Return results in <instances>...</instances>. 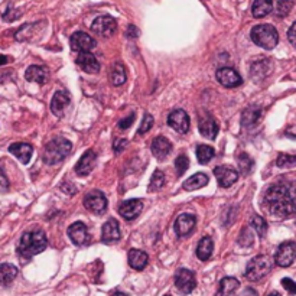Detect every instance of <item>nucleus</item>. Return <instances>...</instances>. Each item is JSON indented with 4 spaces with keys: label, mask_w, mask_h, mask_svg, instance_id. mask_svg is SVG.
<instances>
[{
    "label": "nucleus",
    "mask_w": 296,
    "mask_h": 296,
    "mask_svg": "<svg viewBox=\"0 0 296 296\" xmlns=\"http://www.w3.org/2000/svg\"><path fill=\"white\" fill-rule=\"evenodd\" d=\"M195 225H196V218L192 214H182L176 218L174 225V230L179 238H184L192 234Z\"/></svg>",
    "instance_id": "12"
},
{
    "label": "nucleus",
    "mask_w": 296,
    "mask_h": 296,
    "mask_svg": "<svg viewBox=\"0 0 296 296\" xmlns=\"http://www.w3.org/2000/svg\"><path fill=\"white\" fill-rule=\"evenodd\" d=\"M292 6H293V3L290 0H280V2H277L275 11L276 16H279V18L287 16V13L292 11Z\"/></svg>",
    "instance_id": "39"
},
{
    "label": "nucleus",
    "mask_w": 296,
    "mask_h": 296,
    "mask_svg": "<svg viewBox=\"0 0 296 296\" xmlns=\"http://www.w3.org/2000/svg\"><path fill=\"white\" fill-rule=\"evenodd\" d=\"M70 103H71V97H70V94L67 91H57L54 94V97H52V102H51V112L55 114V116H62L64 112H65V109L70 106Z\"/></svg>",
    "instance_id": "22"
},
{
    "label": "nucleus",
    "mask_w": 296,
    "mask_h": 296,
    "mask_svg": "<svg viewBox=\"0 0 296 296\" xmlns=\"http://www.w3.org/2000/svg\"><path fill=\"white\" fill-rule=\"evenodd\" d=\"M208 184V176L203 172L200 174L192 175L191 178H188L184 182V189L185 191H195V189H200L205 185Z\"/></svg>",
    "instance_id": "31"
},
{
    "label": "nucleus",
    "mask_w": 296,
    "mask_h": 296,
    "mask_svg": "<svg viewBox=\"0 0 296 296\" xmlns=\"http://www.w3.org/2000/svg\"><path fill=\"white\" fill-rule=\"evenodd\" d=\"M260 114H262V110L259 107H249L247 110H244L243 116H241V124L244 127L255 126L257 120L260 119Z\"/></svg>",
    "instance_id": "33"
},
{
    "label": "nucleus",
    "mask_w": 296,
    "mask_h": 296,
    "mask_svg": "<svg viewBox=\"0 0 296 296\" xmlns=\"http://www.w3.org/2000/svg\"><path fill=\"white\" fill-rule=\"evenodd\" d=\"M77 65L87 74H97L100 71V62L91 52H82L77 58Z\"/></svg>",
    "instance_id": "18"
},
{
    "label": "nucleus",
    "mask_w": 296,
    "mask_h": 296,
    "mask_svg": "<svg viewBox=\"0 0 296 296\" xmlns=\"http://www.w3.org/2000/svg\"><path fill=\"white\" fill-rule=\"evenodd\" d=\"M165 296H171V295H165Z\"/></svg>",
    "instance_id": "54"
},
{
    "label": "nucleus",
    "mask_w": 296,
    "mask_h": 296,
    "mask_svg": "<svg viewBox=\"0 0 296 296\" xmlns=\"http://www.w3.org/2000/svg\"><path fill=\"white\" fill-rule=\"evenodd\" d=\"M6 62H9V58H6L5 55H0V65H3Z\"/></svg>",
    "instance_id": "51"
},
{
    "label": "nucleus",
    "mask_w": 296,
    "mask_h": 296,
    "mask_svg": "<svg viewBox=\"0 0 296 296\" xmlns=\"http://www.w3.org/2000/svg\"><path fill=\"white\" fill-rule=\"evenodd\" d=\"M25 78L28 81L36 82V84H41L42 85V84H45L50 80V72L42 65H31L25 72Z\"/></svg>",
    "instance_id": "23"
},
{
    "label": "nucleus",
    "mask_w": 296,
    "mask_h": 296,
    "mask_svg": "<svg viewBox=\"0 0 296 296\" xmlns=\"http://www.w3.org/2000/svg\"><path fill=\"white\" fill-rule=\"evenodd\" d=\"M175 286L182 293H191L196 287V279L194 272L188 269H178L175 273Z\"/></svg>",
    "instance_id": "9"
},
{
    "label": "nucleus",
    "mask_w": 296,
    "mask_h": 296,
    "mask_svg": "<svg viewBox=\"0 0 296 296\" xmlns=\"http://www.w3.org/2000/svg\"><path fill=\"white\" fill-rule=\"evenodd\" d=\"M70 43H71L72 50L80 52V54H82V52H90L97 46L95 39L91 38L85 32H75V33H72L71 38H70Z\"/></svg>",
    "instance_id": "11"
},
{
    "label": "nucleus",
    "mask_w": 296,
    "mask_h": 296,
    "mask_svg": "<svg viewBox=\"0 0 296 296\" xmlns=\"http://www.w3.org/2000/svg\"><path fill=\"white\" fill-rule=\"evenodd\" d=\"M282 286L287 290L289 295H296V282H293L292 279L283 277V279H282Z\"/></svg>",
    "instance_id": "43"
},
{
    "label": "nucleus",
    "mask_w": 296,
    "mask_h": 296,
    "mask_svg": "<svg viewBox=\"0 0 296 296\" xmlns=\"http://www.w3.org/2000/svg\"><path fill=\"white\" fill-rule=\"evenodd\" d=\"M9 189V181H8V178H6V175L3 174L2 171H0V191H8Z\"/></svg>",
    "instance_id": "47"
},
{
    "label": "nucleus",
    "mask_w": 296,
    "mask_h": 296,
    "mask_svg": "<svg viewBox=\"0 0 296 296\" xmlns=\"http://www.w3.org/2000/svg\"><path fill=\"white\" fill-rule=\"evenodd\" d=\"M238 286H240V282L235 277H224L220 282L217 296H233L235 290L238 289Z\"/></svg>",
    "instance_id": "27"
},
{
    "label": "nucleus",
    "mask_w": 296,
    "mask_h": 296,
    "mask_svg": "<svg viewBox=\"0 0 296 296\" xmlns=\"http://www.w3.org/2000/svg\"><path fill=\"white\" fill-rule=\"evenodd\" d=\"M122 237V233H120V225H119V221L117 220H109L106 221L102 228V241L106 243V244H110V243H114L117 240H120Z\"/></svg>",
    "instance_id": "15"
},
{
    "label": "nucleus",
    "mask_w": 296,
    "mask_h": 296,
    "mask_svg": "<svg viewBox=\"0 0 296 296\" xmlns=\"http://www.w3.org/2000/svg\"><path fill=\"white\" fill-rule=\"evenodd\" d=\"M48 245L46 235L42 230H31L23 233L18 245V253L22 259L29 260L33 256L42 253Z\"/></svg>",
    "instance_id": "2"
},
{
    "label": "nucleus",
    "mask_w": 296,
    "mask_h": 296,
    "mask_svg": "<svg viewBox=\"0 0 296 296\" xmlns=\"http://www.w3.org/2000/svg\"><path fill=\"white\" fill-rule=\"evenodd\" d=\"M107 198L100 191H90L84 198V207L92 214L102 215L107 211Z\"/></svg>",
    "instance_id": "6"
},
{
    "label": "nucleus",
    "mask_w": 296,
    "mask_h": 296,
    "mask_svg": "<svg viewBox=\"0 0 296 296\" xmlns=\"http://www.w3.org/2000/svg\"><path fill=\"white\" fill-rule=\"evenodd\" d=\"M214 149L211 146H207V144H200L196 147V158L200 161V164H208L213 158H214Z\"/></svg>",
    "instance_id": "34"
},
{
    "label": "nucleus",
    "mask_w": 296,
    "mask_h": 296,
    "mask_svg": "<svg viewBox=\"0 0 296 296\" xmlns=\"http://www.w3.org/2000/svg\"><path fill=\"white\" fill-rule=\"evenodd\" d=\"M189 116L186 112L178 109L168 116V126H171L178 133H186L189 130Z\"/></svg>",
    "instance_id": "13"
},
{
    "label": "nucleus",
    "mask_w": 296,
    "mask_h": 296,
    "mask_svg": "<svg viewBox=\"0 0 296 296\" xmlns=\"http://www.w3.org/2000/svg\"><path fill=\"white\" fill-rule=\"evenodd\" d=\"M250 225L260 238H263L267 233V223H266L265 218L260 217V215H253L252 220H250Z\"/></svg>",
    "instance_id": "35"
},
{
    "label": "nucleus",
    "mask_w": 296,
    "mask_h": 296,
    "mask_svg": "<svg viewBox=\"0 0 296 296\" xmlns=\"http://www.w3.org/2000/svg\"><path fill=\"white\" fill-rule=\"evenodd\" d=\"M198 129L200 133L208 137V139H215L217 134H218V124L214 120V117L211 114H203L200 117V122H198Z\"/></svg>",
    "instance_id": "17"
},
{
    "label": "nucleus",
    "mask_w": 296,
    "mask_h": 296,
    "mask_svg": "<svg viewBox=\"0 0 296 296\" xmlns=\"http://www.w3.org/2000/svg\"><path fill=\"white\" fill-rule=\"evenodd\" d=\"M97 162V155L92 151H87L82 155L81 159L78 161V164L75 165V172L78 176H87L91 172Z\"/></svg>",
    "instance_id": "20"
},
{
    "label": "nucleus",
    "mask_w": 296,
    "mask_h": 296,
    "mask_svg": "<svg viewBox=\"0 0 296 296\" xmlns=\"http://www.w3.org/2000/svg\"><path fill=\"white\" fill-rule=\"evenodd\" d=\"M171 151H172V143L169 142L166 137H164V136L155 137V140L152 142V154L156 159L164 161L169 156Z\"/></svg>",
    "instance_id": "21"
},
{
    "label": "nucleus",
    "mask_w": 296,
    "mask_h": 296,
    "mask_svg": "<svg viewBox=\"0 0 296 296\" xmlns=\"http://www.w3.org/2000/svg\"><path fill=\"white\" fill-rule=\"evenodd\" d=\"M61 189L65 192V194H68V195H74L75 194V186L71 184V182H64V184L61 185Z\"/></svg>",
    "instance_id": "48"
},
{
    "label": "nucleus",
    "mask_w": 296,
    "mask_h": 296,
    "mask_svg": "<svg viewBox=\"0 0 296 296\" xmlns=\"http://www.w3.org/2000/svg\"><path fill=\"white\" fill-rule=\"evenodd\" d=\"M165 184V175L164 172H161L159 169H156L152 175V178H151V185H149V189L151 191H158V189H161Z\"/></svg>",
    "instance_id": "38"
},
{
    "label": "nucleus",
    "mask_w": 296,
    "mask_h": 296,
    "mask_svg": "<svg viewBox=\"0 0 296 296\" xmlns=\"http://www.w3.org/2000/svg\"><path fill=\"white\" fill-rule=\"evenodd\" d=\"M296 260V243L285 241L277 247L275 256L276 265L280 267H289Z\"/></svg>",
    "instance_id": "7"
},
{
    "label": "nucleus",
    "mask_w": 296,
    "mask_h": 296,
    "mask_svg": "<svg viewBox=\"0 0 296 296\" xmlns=\"http://www.w3.org/2000/svg\"><path fill=\"white\" fill-rule=\"evenodd\" d=\"M126 36L127 38H137L139 36V29L134 26V25H130L126 31Z\"/></svg>",
    "instance_id": "49"
},
{
    "label": "nucleus",
    "mask_w": 296,
    "mask_h": 296,
    "mask_svg": "<svg viewBox=\"0 0 296 296\" xmlns=\"http://www.w3.org/2000/svg\"><path fill=\"white\" fill-rule=\"evenodd\" d=\"M133 122H134V114H129L126 119H123V120H120L119 122V127L122 129V130H126V129H129L130 126L133 124Z\"/></svg>",
    "instance_id": "44"
},
{
    "label": "nucleus",
    "mask_w": 296,
    "mask_h": 296,
    "mask_svg": "<svg viewBox=\"0 0 296 296\" xmlns=\"http://www.w3.org/2000/svg\"><path fill=\"white\" fill-rule=\"evenodd\" d=\"M68 237L75 245H84L90 240L87 227L81 221H75L68 227Z\"/></svg>",
    "instance_id": "16"
},
{
    "label": "nucleus",
    "mask_w": 296,
    "mask_h": 296,
    "mask_svg": "<svg viewBox=\"0 0 296 296\" xmlns=\"http://www.w3.org/2000/svg\"><path fill=\"white\" fill-rule=\"evenodd\" d=\"M126 146H127V140L126 139H116L114 144H113V149H114L116 154H120L123 149H126Z\"/></svg>",
    "instance_id": "45"
},
{
    "label": "nucleus",
    "mask_w": 296,
    "mask_h": 296,
    "mask_svg": "<svg viewBox=\"0 0 296 296\" xmlns=\"http://www.w3.org/2000/svg\"><path fill=\"white\" fill-rule=\"evenodd\" d=\"M255 243V235H253V230H250L249 227H244L241 230V233L238 235V244L243 247H249Z\"/></svg>",
    "instance_id": "37"
},
{
    "label": "nucleus",
    "mask_w": 296,
    "mask_h": 296,
    "mask_svg": "<svg viewBox=\"0 0 296 296\" xmlns=\"http://www.w3.org/2000/svg\"><path fill=\"white\" fill-rule=\"evenodd\" d=\"M266 68L267 70H272V65H270L269 61H259L253 64L252 65V71H250L252 78H256V80H263V78H266L270 74V71H266Z\"/></svg>",
    "instance_id": "32"
},
{
    "label": "nucleus",
    "mask_w": 296,
    "mask_h": 296,
    "mask_svg": "<svg viewBox=\"0 0 296 296\" xmlns=\"http://www.w3.org/2000/svg\"><path fill=\"white\" fill-rule=\"evenodd\" d=\"M269 296H280V293H277V292H273V293H270Z\"/></svg>",
    "instance_id": "53"
},
{
    "label": "nucleus",
    "mask_w": 296,
    "mask_h": 296,
    "mask_svg": "<svg viewBox=\"0 0 296 296\" xmlns=\"http://www.w3.org/2000/svg\"><path fill=\"white\" fill-rule=\"evenodd\" d=\"M215 78L221 85H224L227 88H235V87H240L243 84L241 75L230 67L220 68L218 71L215 72Z\"/></svg>",
    "instance_id": "10"
},
{
    "label": "nucleus",
    "mask_w": 296,
    "mask_h": 296,
    "mask_svg": "<svg viewBox=\"0 0 296 296\" xmlns=\"http://www.w3.org/2000/svg\"><path fill=\"white\" fill-rule=\"evenodd\" d=\"M238 296H259V295H257V292H256L253 287H245L244 290H243V292H241Z\"/></svg>",
    "instance_id": "50"
},
{
    "label": "nucleus",
    "mask_w": 296,
    "mask_h": 296,
    "mask_svg": "<svg viewBox=\"0 0 296 296\" xmlns=\"http://www.w3.org/2000/svg\"><path fill=\"white\" fill-rule=\"evenodd\" d=\"M250 36L257 46L265 50H273L279 42L277 31L272 25H257L252 29Z\"/></svg>",
    "instance_id": "4"
},
{
    "label": "nucleus",
    "mask_w": 296,
    "mask_h": 296,
    "mask_svg": "<svg viewBox=\"0 0 296 296\" xmlns=\"http://www.w3.org/2000/svg\"><path fill=\"white\" fill-rule=\"evenodd\" d=\"M276 165L279 168H293L296 166V155H279L277 161H276Z\"/></svg>",
    "instance_id": "40"
},
{
    "label": "nucleus",
    "mask_w": 296,
    "mask_h": 296,
    "mask_svg": "<svg viewBox=\"0 0 296 296\" xmlns=\"http://www.w3.org/2000/svg\"><path fill=\"white\" fill-rule=\"evenodd\" d=\"M112 296H129V295H126V293H123V292H116V293H113Z\"/></svg>",
    "instance_id": "52"
},
{
    "label": "nucleus",
    "mask_w": 296,
    "mask_h": 296,
    "mask_svg": "<svg viewBox=\"0 0 296 296\" xmlns=\"http://www.w3.org/2000/svg\"><path fill=\"white\" fill-rule=\"evenodd\" d=\"M109 78H110V82L113 85H123L126 80H127V75H126V70L123 67L122 64L116 62L110 67V71H109Z\"/></svg>",
    "instance_id": "29"
},
{
    "label": "nucleus",
    "mask_w": 296,
    "mask_h": 296,
    "mask_svg": "<svg viewBox=\"0 0 296 296\" xmlns=\"http://www.w3.org/2000/svg\"><path fill=\"white\" fill-rule=\"evenodd\" d=\"M143 203L140 200H129L126 203H122L119 207V214L122 215L123 218L132 221L137 215L142 213Z\"/></svg>",
    "instance_id": "19"
},
{
    "label": "nucleus",
    "mask_w": 296,
    "mask_h": 296,
    "mask_svg": "<svg viewBox=\"0 0 296 296\" xmlns=\"http://www.w3.org/2000/svg\"><path fill=\"white\" fill-rule=\"evenodd\" d=\"M72 144L64 137H55L48 143L43 149L42 159L46 165L61 164L62 161L70 155Z\"/></svg>",
    "instance_id": "3"
},
{
    "label": "nucleus",
    "mask_w": 296,
    "mask_h": 296,
    "mask_svg": "<svg viewBox=\"0 0 296 296\" xmlns=\"http://www.w3.org/2000/svg\"><path fill=\"white\" fill-rule=\"evenodd\" d=\"M155 123V119L151 116V114H144L143 116V120L142 123H140V127H139V130H137V133L139 134H144V133H147L151 129H152V126H154Z\"/></svg>",
    "instance_id": "42"
},
{
    "label": "nucleus",
    "mask_w": 296,
    "mask_h": 296,
    "mask_svg": "<svg viewBox=\"0 0 296 296\" xmlns=\"http://www.w3.org/2000/svg\"><path fill=\"white\" fill-rule=\"evenodd\" d=\"M91 31L103 36V38H110L117 31V22L113 19L112 16H98L95 21L91 23Z\"/></svg>",
    "instance_id": "8"
},
{
    "label": "nucleus",
    "mask_w": 296,
    "mask_h": 296,
    "mask_svg": "<svg viewBox=\"0 0 296 296\" xmlns=\"http://www.w3.org/2000/svg\"><path fill=\"white\" fill-rule=\"evenodd\" d=\"M9 152L15 155L22 164H28L31 161L32 154H33V147L28 143H13L9 147Z\"/></svg>",
    "instance_id": "24"
},
{
    "label": "nucleus",
    "mask_w": 296,
    "mask_h": 296,
    "mask_svg": "<svg viewBox=\"0 0 296 296\" xmlns=\"http://www.w3.org/2000/svg\"><path fill=\"white\" fill-rule=\"evenodd\" d=\"M149 262V256L146 255L143 250L132 249L129 252V265L132 266L134 270H143Z\"/></svg>",
    "instance_id": "25"
},
{
    "label": "nucleus",
    "mask_w": 296,
    "mask_h": 296,
    "mask_svg": "<svg viewBox=\"0 0 296 296\" xmlns=\"http://www.w3.org/2000/svg\"><path fill=\"white\" fill-rule=\"evenodd\" d=\"M272 270V260L267 256H256L245 267V277L252 282H259Z\"/></svg>",
    "instance_id": "5"
},
{
    "label": "nucleus",
    "mask_w": 296,
    "mask_h": 296,
    "mask_svg": "<svg viewBox=\"0 0 296 296\" xmlns=\"http://www.w3.org/2000/svg\"><path fill=\"white\" fill-rule=\"evenodd\" d=\"M253 166H255V162H253V159L249 156L247 154H241L238 156V168H240V171L243 172L244 175H249L252 172V169H253Z\"/></svg>",
    "instance_id": "36"
},
{
    "label": "nucleus",
    "mask_w": 296,
    "mask_h": 296,
    "mask_svg": "<svg viewBox=\"0 0 296 296\" xmlns=\"http://www.w3.org/2000/svg\"><path fill=\"white\" fill-rule=\"evenodd\" d=\"M273 11V2L272 0H255L252 6V15L260 19L267 16L270 12Z\"/></svg>",
    "instance_id": "28"
},
{
    "label": "nucleus",
    "mask_w": 296,
    "mask_h": 296,
    "mask_svg": "<svg viewBox=\"0 0 296 296\" xmlns=\"http://www.w3.org/2000/svg\"><path fill=\"white\" fill-rule=\"evenodd\" d=\"M266 210L277 218H285L296 213V186L289 182L272 185L265 192Z\"/></svg>",
    "instance_id": "1"
},
{
    "label": "nucleus",
    "mask_w": 296,
    "mask_h": 296,
    "mask_svg": "<svg viewBox=\"0 0 296 296\" xmlns=\"http://www.w3.org/2000/svg\"><path fill=\"white\" fill-rule=\"evenodd\" d=\"M16 276H18V269H16V266L9 265V263L0 265V285H11L12 282L16 279Z\"/></svg>",
    "instance_id": "30"
},
{
    "label": "nucleus",
    "mask_w": 296,
    "mask_h": 296,
    "mask_svg": "<svg viewBox=\"0 0 296 296\" xmlns=\"http://www.w3.org/2000/svg\"><path fill=\"white\" fill-rule=\"evenodd\" d=\"M287 39H289V42H290L292 45H295L296 46V22L290 26V29L287 31Z\"/></svg>",
    "instance_id": "46"
},
{
    "label": "nucleus",
    "mask_w": 296,
    "mask_h": 296,
    "mask_svg": "<svg viewBox=\"0 0 296 296\" xmlns=\"http://www.w3.org/2000/svg\"><path fill=\"white\" fill-rule=\"evenodd\" d=\"M213 250H214V241L211 237H203L200 240V243L196 245V257L203 262H207L211 255H213Z\"/></svg>",
    "instance_id": "26"
},
{
    "label": "nucleus",
    "mask_w": 296,
    "mask_h": 296,
    "mask_svg": "<svg viewBox=\"0 0 296 296\" xmlns=\"http://www.w3.org/2000/svg\"><path fill=\"white\" fill-rule=\"evenodd\" d=\"M175 168H176V172L181 176L182 174H185V171L189 168V159L186 155H179L175 161Z\"/></svg>",
    "instance_id": "41"
},
{
    "label": "nucleus",
    "mask_w": 296,
    "mask_h": 296,
    "mask_svg": "<svg viewBox=\"0 0 296 296\" xmlns=\"http://www.w3.org/2000/svg\"><path fill=\"white\" fill-rule=\"evenodd\" d=\"M214 175L221 188H228L238 179V172L230 166H217L214 169Z\"/></svg>",
    "instance_id": "14"
}]
</instances>
